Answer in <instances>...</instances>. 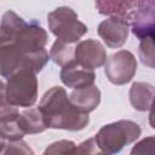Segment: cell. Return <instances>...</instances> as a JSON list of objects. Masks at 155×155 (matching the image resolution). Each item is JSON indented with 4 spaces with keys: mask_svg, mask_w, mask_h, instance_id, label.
I'll return each instance as SVG.
<instances>
[{
    "mask_svg": "<svg viewBox=\"0 0 155 155\" xmlns=\"http://www.w3.org/2000/svg\"><path fill=\"white\" fill-rule=\"evenodd\" d=\"M46 127L80 130L88 122V116L79 111L70 101H68L65 91L61 87H54L48 91L40 105Z\"/></svg>",
    "mask_w": 155,
    "mask_h": 155,
    "instance_id": "obj_1",
    "label": "cell"
},
{
    "mask_svg": "<svg viewBox=\"0 0 155 155\" xmlns=\"http://www.w3.org/2000/svg\"><path fill=\"white\" fill-rule=\"evenodd\" d=\"M140 133V130L137 124L131 121H119L104 126L94 139L98 147L105 151L108 155L120 151L125 144L134 140Z\"/></svg>",
    "mask_w": 155,
    "mask_h": 155,
    "instance_id": "obj_2",
    "label": "cell"
},
{
    "mask_svg": "<svg viewBox=\"0 0 155 155\" xmlns=\"http://www.w3.org/2000/svg\"><path fill=\"white\" fill-rule=\"evenodd\" d=\"M48 25L59 41L73 42L86 33V27L78 21L76 13L70 7H58L48 15Z\"/></svg>",
    "mask_w": 155,
    "mask_h": 155,
    "instance_id": "obj_3",
    "label": "cell"
},
{
    "mask_svg": "<svg viewBox=\"0 0 155 155\" xmlns=\"http://www.w3.org/2000/svg\"><path fill=\"white\" fill-rule=\"evenodd\" d=\"M8 103L15 105H31L36 99V80L31 70L23 69L11 76L7 85Z\"/></svg>",
    "mask_w": 155,
    "mask_h": 155,
    "instance_id": "obj_4",
    "label": "cell"
},
{
    "mask_svg": "<svg viewBox=\"0 0 155 155\" xmlns=\"http://www.w3.org/2000/svg\"><path fill=\"white\" fill-rule=\"evenodd\" d=\"M128 22L120 17H111L101 23L98 28L99 35L111 47H117L127 39Z\"/></svg>",
    "mask_w": 155,
    "mask_h": 155,
    "instance_id": "obj_5",
    "label": "cell"
},
{
    "mask_svg": "<svg viewBox=\"0 0 155 155\" xmlns=\"http://www.w3.org/2000/svg\"><path fill=\"white\" fill-rule=\"evenodd\" d=\"M109 63L119 67L117 69L105 70L110 81L115 84H124L130 81L136 71V62L133 59V56L127 51H120L119 53L114 54L110 58Z\"/></svg>",
    "mask_w": 155,
    "mask_h": 155,
    "instance_id": "obj_6",
    "label": "cell"
},
{
    "mask_svg": "<svg viewBox=\"0 0 155 155\" xmlns=\"http://www.w3.org/2000/svg\"><path fill=\"white\" fill-rule=\"evenodd\" d=\"M76 58L85 69H93L103 64L105 53L103 47L97 41H84L76 47Z\"/></svg>",
    "mask_w": 155,
    "mask_h": 155,
    "instance_id": "obj_7",
    "label": "cell"
},
{
    "mask_svg": "<svg viewBox=\"0 0 155 155\" xmlns=\"http://www.w3.org/2000/svg\"><path fill=\"white\" fill-rule=\"evenodd\" d=\"M94 74L92 71H84L82 67H76L75 63H70L62 70V80L65 85L73 86V87H87L93 82Z\"/></svg>",
    "mask_w": 155,
    "mask_h": 155,
    "instance_id": "obj_8",
    "label": "cell"
},
{
    "mask_svg": "<svg viewBox=\"0 0 155 155\" xmlns=\"http://www.w3.org/2000/svg\"><path fill=\"white\" fill-rule=\"evenodd\" d=\"M138 1H98L96 6L103 15H113V17H120L130 19L136 10Z\"/></svg>",
    "mask_w": 155,
    "mask_h": 155,
    "instance_id": "obj_9",
    "label": "cell"
},
{
    "mask_svg": "<svg viewBox=\"0 0 155 155\" xmlns=\"http://www.w3.org/2000/svg\"><path fill=\"white\" fill-rule=\"evenodd\" d=\"M139 88V84H134L132 86L131 90V102L134 105L136 109L138 110H145L149 108V99L144 98V92L147 91V88L149 87V85L145 84H140Z\"/></svg>",
    "mask_w": 155,
    "mask_h": 155,
    "instance_id": "obj_10",
    "label": "cell"
},
{
    "mask_svg": "<svg viewBox=\"0 0 155 155\" xmlns=\"http://www.w3.org/2000/svg\"><path fill=\"white\" fill-rule=\"evenodd\" d=\"M69 155H108L105 151H103L94 138L88 139L86 142H84L82 144H80L79 148H74L73 151Z\"/></svg>",
    "mask_w": 155,
    "mask_h": 155,
    "instance_id": "obj_11",
    "label": "cell"
},
{
    "mask_svg": "<svg viewBox=\"0 0 155 155\" xmlns=\"http://www.w3.org/2000/svg\"><path fill=\"white\" fill-rule=\"evenodd\" d=\"M131 155H155V137H149L137 144Z\"/></svg>",
    "mask_w": 155,
    "mask_h": 155,
    "instance_id": "obj_12",
    "label": "cell"
},
{
    "mask_svg": "<svg viewBox=\"0 0 155 155\" xmlns=\"http://www.w3.org/2000/svg\"><path fill=\"white\" fill-rule=\"evenodd\" d=\"M2 155H34L33 151L23 142H17L15 144L2 145Z\"/></svg>",
    "mask_w": 155,
    "mask_h": 155,
    "instance_id": "obj_13",
    "label": "cell"
},
{
    "mask_svg": "<svg viewBox=\"0 0 155 155\" xmlns=\"http://www.w3.org/2000/svg\"><path fill=\"white\" fill-rule=\"evenodd\" d=\"M150 125L153 128H155V99L151 105V113H150Z\"/></svg>",
    "mask_w": 155,
    "mask_h": 155,
    "instance_id": "obj_14",
    "label": "cell"
}]
</instances>
